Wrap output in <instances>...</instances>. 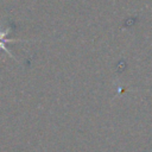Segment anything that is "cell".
Listing matches in <instances>:
<instances>
[{
    "mask_svg": "<svg viewBox=\"0 0 152 152\" xmlns=\"http://www.w3.org/2000/svg\"><path fill=\"white\" fill-rule=\"evenodd\" d=\"M15 42H23V40H19V39H5V40H0V50L5 51L11 58H14V56L11 53V51L6 48V43H15Z\"/></svg>",
    "mask_w": 152,
    "mask_h": 152,
    "instance_id": "obj_1",
    "label": "cell"
}]
</instances>
